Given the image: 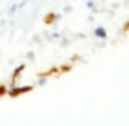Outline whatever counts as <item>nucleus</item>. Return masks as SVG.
I'll list each match as a JSON object with an SVG mask.
<instances>
[{"mask_svg": "<svg viewBox=\"0 0 129 126\" xmlns=\"http://www.w3.org/2000/svg\"><path fill=\"white\" fill-rule=\"evenodd\" d=\"M93 6H95L93 0H88V2H86V7H88V9H93Z\"/></svg>", "mask_w": 129, "mask_h": 126, "instance_id": "ddd939ff", "label": "nucleus"}, {"mask_svg": "<svg viewBox=\"0 0 129 126\" xmlns=\"http://www.w3.org/2000/svg\"><path fill=\"white\" fill-rule=\"evenodd\" d=\"M7 90H9V87L6 83H0V97H6L7 96Z\"/></svg>", "mask_w": 129, "mask_h": 126, "instance_id": "1a4fd4ad", "label": "nucleus"}, {"mask_svg": "<svg viewBox=\"0 0 129 126\" xmlns=\"http://www.w3.org/2000/svg\"><path fill=\"white\" fill-rule=\"evenodd\" d=\"M91 34H93L95 38H99V40H108V31H106V27H102V25H97V27L91 31Z\"/></svg>", "mask_w": 129, "mask_h": 126, "instance_id": "20e7f679", "label": "nucleus"}, {"mask_svg": "<svg viewBox=\"0 0 129 126\" xmlns=\"http://www.w3.org/2000/svg\"><path fill=\"white\" fill-rule=\"evenodd\" d=\"M34 58H36L34 51H27V52H25V59H29V61H34Z\"/></svg>", "mask_w": 129, "mask_h": 126, "instance_id": "9d476101", "label": "nucleus"}, {"mask_svg": "<svg viewBox=\"0 0 129 126\" xmlns=\"http://www.w3.org/2000/svg\"><path fill=\"white\" fill-rule=\"evenodd\" d=\"M47 81H48L47 77H38V81H36V87H43Z\"/></svg>", "mask_w": 129, "mask_h": 126, "instance_id": "f8f14e48", "label": "nucleus"}, {"mask_svg": "<svg viewBox=\"0 0 129 126\" xmlns=\"http://www.w3.org/2000/svg\"><path fill=\"white\" fill-rule=\"evenodd\" d=\"M59 43H61V47H68L70 45V38H59Z\"/></svg>", "mask_w": 129, "mask_h": 126, "instance_id": "9b49d317", "label": "nucleus"}, {"mask_svg": "<svg viewBox=\"0 0 129 126\" xmlns=\"http://www.w3.org/2000/svg\"><path fill=\"white\" fill-rule=\"evenodd\" d=\"M59 18H61L59 13H47L45 16H43V24H45V25H52V24H56Z\"/></svg>", "mask_w": 129, "mask_h": 126, "instance_id": "7ed1b4c3", "label": "nucleus"}, {"mask_svg": "<svg viewBox=\"0 0 129 126\" xmlns=\"http://www.w3.org/2000/svg\"><path fill=\"white\" fill-rule=\"evenodd\" d=\"M23 6H25V2H16V4H13V6L7 9V16H13V14L18 11V9H22Z\"/></svg>", "mask_w": 129, "mask_h": 126, "instance_id": "39448f33", "label": "nucleus"}, {"mask_svg": "<svg viewBox=\"0 0 129 126\" xmlns=\"http://www.w3.org/2000/svg\"><path fill=\"white\" fill-rule=\"evenodd\" d=\"M57 69H59V76H63V74H68L74 69V65H72V63H63V65H59Z\"/></svg>", "mask_w": 129, "mask_h": 126, "instance_id": "423d86ee", "label": "nucleus"}, {"mask_svg": "<svg viewBox=\"0 0 129 126\" xmlns=\"http://www.w3.org/2000/svg\"><path fill=\"white\" fill-rule=\"evenodd\" d=\"M84 59H83V56H81V54H72L70 56V63H72V65H75V63H83Z\"/></svg>", "mask_w": 129, "mask_h": 126, "instance_id": "0eeeda50", "label": "nucleus"}, {"mask_svg": "<svg viewBox=\"0 0 129 126\" xmlns=\"http://www.w3.org/2000/svg\"><path fill=\"white\" fill-rule=\"evenodd\" d=\"M32 90H36V85H22V87H11L9 90H7V96L11 97V99H16V97H20V96H23V94H29V92H32Z\"/></svg>", "mask_w": 129, "mask_h": 126, "instance_id": "f257e3e1", "label": "nucleus"}, {"mask_svg": "<svg viewBox=\"0 0 129 126\" xmlns=\"http://www.w3.org/2000/svg\"><path fill=\"white\" fill-rule=\"evenodd\" d=\"M25 67H27V63H20L18 67H14V70H13V74H11V87H14L16 83H18V77L23 74ZM11 87H9V88H11Z\"/></svg>", "mask_w": 129, "mask_h": 126, "instance_id": "f03ea898", "label": "nucleus"}, {"mask_svg": "<svg viewBox=\"0 0 129 126\" xmlns=\"http://www.w3.org/2000/svg\"><path fill=\"white\" fill-rule=\"evenodd\" d=\"M127 31H129V22H124L122 24V29L118 31V38L120 36H127Z\"/></svg>", "mask_w": 129, "mask_h": 126, "instance_id": "6e6552de", "label": "nucleus"}]
</instances>
